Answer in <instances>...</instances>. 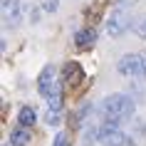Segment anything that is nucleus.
<instances>
[{
    "mask_svg": "<svg viewBox=\"0 0 146 146\" xmlns=\"http://www.w3.org/2000/svg\"><path fill=\"white\" fill-rule=\"evenodd\" d=\"M134 111H136V104H134V99H131L129 94H109V97H104L99 104V114L104 116V121H116L121 124L126 121V119H131L134 116Z\"/></svg>",
    "mask_w": 146,
    "mask_h": 146,
    "instance_id": "obj_1",
    "label": "nucleus"
},
{
    "mask_svg": "<svg viewBox=\"0 0 146 146\" xmlns=\"http://www.w3.org/2000/svg\"><path fill=\"white\" fill-rule=\"evenodd\" d=\"M116 72L124 77H146V54L139 52H126L116 62Z\"/></svg>",
    "mask_w": 146,
    "mask_h": 146,
    "instance_id": "obj_2",
    "label": "nucleus"
},
{
    "mask_svg": "<svg viewBox=\"0 0 146 146\" xmlns=\"http://www.w3.org/2000/svg\"><path fill=\"white\" fill-rule=\"evenodd\" d=\"M97 141L104 146H126L131 141L126 134L121 131V124H116V121H104L97 129Z\"/></svg>",
    "mask_w": 146,
    "mask_h": 146,
    "instance_id": "obj_3",
    "label": "nucleus"
},
{
    "mask_svg": "<svg viewBox=\"0 0 146 146\" xmlns=\"http://www.w3.org/2000/svg\"><path fill=\"white\" fill-rule=\"evenodd\" d=\"M54 64H45V67L40 69V74H37V92H40V97H50L52 94V89H54Z\"/></svg>",
    "mask_w": 146,
    "mask_h": 146,
    "instance_id": "obj_4",
    "label": "nucleus"
},
{
    "mask_svg": "<svg viewBox=\"0 0 146 146\" xmlns=\"http://www.w3.org/2000/svg\"><path fill=\"white\" fill-rule=\"evenodd\" d=\"M3 20L5 25H20L23 20V3L20 0H3Z\"/></svg>",
    "mask_w": 146,
    "mask_h": 146,
    "instance_id": "obj_5",
    "label": "nucleus"
},
{
    "mask_svg": "<svg viewBox=\"0 0 146 146\" xmlns=\"http://www.w3.org/2000/svg\"><path fill=\"white\" fill-rule=\"evenodd\" d=\"M126 27H129V13H124V10L111 13V17H109V23H107V32L109 35L116 37V35H121Z\"/></svg>",
    "mask_w": 146,
    "mask_h": 146,
    "instance_id": "obj_6",
    "label": "nucleus"
},
{
    "mask_svg": "<svg viewBox=\"0 0 146 146\" xmlns=\"http://www.w3.org/2000/svg\"><path fill=\"white\" fill-rule=\"evenodd\" d=\"M94 42H97V30L94 27H79L77 32H74V45L79 47V50H87V47H92Z\"/></svg>",
    "mask_w": 146,
    "mask_h": 146,
    "instance_id": "obj_7",
    "label": "nucleus"
},
{
    "mask_svg": "<svg viewBox=\"0 0 146 146\" xmlns=\"http://www.w3.org/2000/svg\"><path fill=\"white\" fill-rule=\"evenodd\" d=\"M10 146H27L32 141V134L30 129H25V126H15V129H10Z\"/></svg>",
    "mask_w": 146,
    "mask_h": 146,
    "instance_id": "obj_8",
    "label": "nucleus"
},
{
    "mask_svg": "<svg viewBox=\"0 0 146 146\" xmlns=\"http://www.w3.org/2000/svg\"><path fill=\"white\" fill-rule=\"evenodd\" d=\"M35 121H37V111H35V107H30V104L20 107V111H17V126H25V129H30Z\"/></svg>",
    "mask_w": 146,
    "mask_h": 146,
    "instance_id": "obj_9",
    "label": "nucleus"
},
{
    "mask_svg": "<svg viewBox=\"0 0 146 146\" xmlns=\"http://www.w3.org/2000/svg\"><path fill=\"white\" fill-rule=\"evenodd\" d=\"M62 82H64V79H57L52 94L47 97V111H54V114H57V111L62 109V102H64L62 99Z\"/></svg>",
    "mask_w": 146,
    "mask_h": 146,
    "instance_id": "obj_10",
    "label": "nucleus"
},
{
    "mask_svg": "<svg viewBox=\"0 0 146 146\" xmlns=\"http://www.w3.org/2000/svg\"><path fill=\"white\" fill-rule=\"evenodd\" d=\"M62 77H64V82H79L84 74H82V67H79L77 62H67L62 67Z\"/></svg>",
    "mask_w": 146,
    "mask_h": 146,
    "instance_id": "obj_11",
    "label": "nucleus"
},
{
    "mask_svg": "<svg viewBox=\"0 0 146 146\" xmlns=\"http://www.w3.org/2000/svg\"><path fill=\"white\" fill-rule=\"evenodd\" d=\"M60 8V0H42V10L45 13H57Z\"/></svg>",
    "mask_w": 146,
    "mask_h": 146,
    "instance_id": "obj_12",
    "label": "nucleus"
},
{
    "mask_svg": "<svg viewBox=\"0 0 146 146\" xmlns=\"http://www.w3.org/2000/svg\"><path fill=\"white\" fill-rule=\"evenodd\" d=\"M45 124H47V126H57V124H60V114L47 111V114H45Z\"/></svg>",
    "mask_w": 146,
    "mask_h": 146,
    "instance_id": "obj_13",
    "label": "nucleus"
},
{
    "mask_svg": "<svg viewBox=\"0 0 146 146\" xmlns=\"http://www.w3.org/2000/svg\"><path fill=\"white\" fill-rule=\"evenodd\" d=\"M54 146H67V134H64V131H60V134L54 136Z\"/></svg>",
    "mask_w": 146,
    "mask_h": 146,
    "instance_id": "obj_14",
    "label": "nucleus"
},
{
    "mask_svg": "<svg viewBox=\"0 0 146 146\" xmlns=\"http://www.w3.org/2000/svg\"><path fill=\"white\" fill-rule=\"evenodd\" d=\"M136 32L141 35V37H146V20H141V23L136 25Z\"/></svg>",
    "mask_w": 146,
    "mask_h": 146,
    "instance_id": "obj_15",
    "label": "nucleus"
},
{
    "mask_svg": "<svg viewBox=\"0 0 146 146\" xmlns=\"http://www.w3.org/2000/svg\"><path fill=\"white\" fill-rule=\"evenodd\" d=\"M3 146H10V141H5V144H3Z\"/></svg>",
    "mask_w": 146,
    "mask_h": 146,
    "instance_id": "obj_16",
    "label": "nucleus"
}]
</instances>
